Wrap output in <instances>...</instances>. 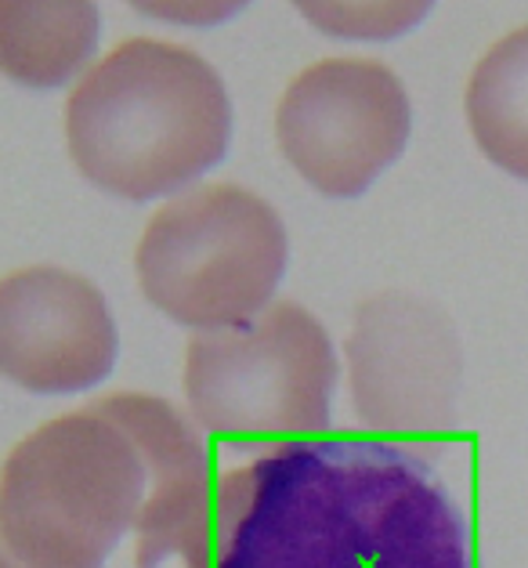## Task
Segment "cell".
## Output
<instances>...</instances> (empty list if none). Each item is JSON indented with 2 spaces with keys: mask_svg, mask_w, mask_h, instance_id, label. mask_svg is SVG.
<instances>
[{
  "mask_svg": "<svg viewBox=\"0 0 528 568\" xmlns=\"http://www.w3.org/2000/svg\"><path fill=\"white\" fill-rule=\"evenodd\" d=\"M211 568H475V539L420 453L323 435L221 470Z\"/></svg>",
  "mask_w": 528,
  "mask_h": 568,
  "instance_id": "1",
  "label": "cell"
},
{
  "mask_svg": "<svg viewBox=\"0 0 528 568\" xmlns=\"http://www.w3.org/2000/svg\"><path fill=\"white\" fill-rule=\"evenodd\" d=\"M229 142L225 80L203 54L166 40H123L65 102V145L77 171L131 203L189 189L225 160Z\"/></svg>",
  "mask_w": 528,
  "mask_h": 568,
  "instance_id": "2",
  "label": "cell"
},
{
  "mask_svg": "<svg viewBox=\"0 0 528 568\" xmlns=\"http://www.w3.org/2000/svg\"><path fill=\"white\" fill-rule=\"evenodd\" d=\"M149 504V464L102 409L26 435L0 475V539L19 568H102Z\"/></svg>",
  "mask_w": 528,
  "mask_h": 568,
  "instance_id": "3",
  "label": "cell"
},
{
  "mask_svg": "<svg viewBox=\"0 0 528 568\" xmlns=\"http://www.w3.org/2000/svg\"><path fill=\"white\" fill-rule=\"evenodd\" d=\"M290 265L280 211L243 185H203L166 200L134 251L138 290L192 334L254 323Z\"/></svg>",
  "mask_w": 528,
  "mask_h": 568,
  "instance_id": "4",
  "label": "cell"
},
{
  "mask_svg": "<svg viewBox=\"0 0 528 568\" xmlns=\"http://www.w3.org/2000/svg\"><path fill=\"white\" fill-rule=\"evenodd\" d=\"M337 377L326 326L294 301H275L240 329L196 334L185 352L192 420L232 449L261 456L323 438Z\"/></svg>",
  "mask_w": 528,
  "mask_h": 568,
  "instance_id": "5",
  "label": "cell"
},
{
  "mask_svg": "<svg viewBox=\"0 0 528 568\" xmlns=\"http://www.w3.org/2000/svg\"><path fill=\"white\" fill-rule=\"evenodd\" d=\"M409 91L377 59H323L290 80L275 138L304 182L329 200L366 192L406 152Z\"/></svg>",
  "mask_w": 528,
  "mask_h": 568,
  "instance_id": "6",
  "label": "cell"
},
{
  "mask_svg": "<svg viewBox=\"0 0 528 568\" xmlns=\"http://www.w3.org/2000/svg\"><path fill=\"white\" fill-rule=\"evenodd\" d=\"M347 369L352 402L373 432L438 435L453 424L464 352L435 304L409 294L363 301L347 337Z\"/></svg>",
  "mask_w": 528,
  "mask_h": 568,
  "instance_id": "7",
  "label": "cell"
},
{
  "mask_svg": "<svg viewBox=\"0 0 528 568\" xmlns=\"http://www.w3.org/2000/svg\"><path fill=\"white\" fill-rule=\"evenodd\" d=\"M120 337L88 275L33 265L0 280V369L26 392L73 395L109 381Z\"/></svg>",
  "mask_w": 528,
  "mask_h": 568,
  "instance_id": "8",
  "label": "cell"
},
{
  "mask_svg": "<svg viewBox=\"0 0 528 568\" xmlns=\"http://www.w3.org/2000/svg\"><path fill=\"white\" fill-rule=\"evenodd\" d=\"M94 409L120 420L145 453L149 504L134 532V568H160L163 558L185 561V568H211L217 481L206 442L166 398L120 392L91 402Z\"/></svg>",
  "mask_w": 528,
  "mask_h": 568,
  "instance_id": "9",
  "label": "cell"
},
{
  "mask_svg": "<svg viewBox=\"0 0 528 568\" xmlns=\"http://www.w3.org/2000/svg\"><path fill=\"white\" fill-rule=\"evenodd\" d=\"M94 4H0V65L22 88L51 91L99 48Z\"/></svg>",
  "mask_w": 528,
  "mask_h": 568,
  "instance_id": "10",
  "label": "cell"
},
{
  "mask_svg": "<svg viewBox=\"0 0 528 568\" xmlns=\"http://www.w3.org/2000/svg\"><path fill=\"white\" fill-rule=\"evenodd\" d=\"M464 113L485 160L528 182V26L496 40L478 59Z\"/></svg>",
  "mask_w": 528,
  "mask_h": 568,
  "instance_id": "11",
  "label": "cell"
},
{
  "mask_svg": "<svg viewBox=\"0 0 528 568\" xmlns=\"http://www.w3.org/2000/svg\"><path fill=\"white\" fill-rule=\"evenodd\" d=\"M430 4H301L315 26L333 37L352 40H392L398 30L427 16Z\"/></svg>",
  "mask_w": 528,
  "mask_h": 568,
  "instance_id": "12",
  "label": "cell"
},
{
  "mask_svg": "<svg viewBox=\"0 0 528 568\" xmlns=\"http://www.w3.org/2000/svg\"><path fill=\"white\" fill-rule=\"evenodd\" d=\"M0 568H19V565L11 561V558H0Z\"/></svg>",
  "mask_w": 528,
  "mask_h": 568,
  "instance_id": "13",
  "label": "cell"
}]
</instances>
